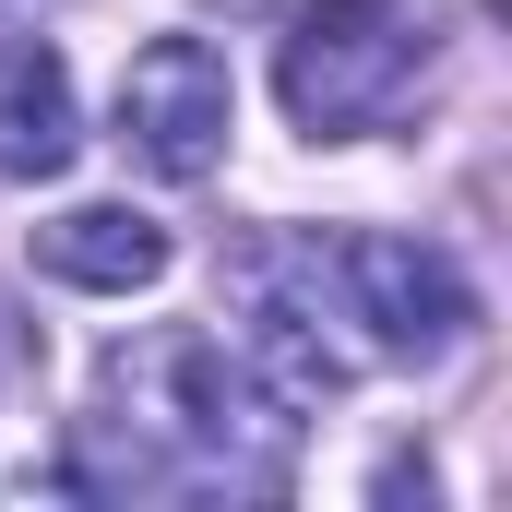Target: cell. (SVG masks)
Segmentation results:
<instances>
[{"label":"cell","mask_w":512,"mask_h":512,"mask_svg":"<svg viewBox=\"0 0 512 512\" xmlns=\"http://www.w3.org/2000/svg\"><path fill=\"white\" fill-rule=\"evenodd\" d=\"M120 393L131 417H155V429H179L215 477H251V489H274V417H262L251 370L215 346V334H167L155 358H120Z\"/></svg>","instance_id":"2"},{"label":"cell","mask_w":512,"mask_h":512,"mask_svg":"<svg viewBox=\"0 0 512 512\" xmlns=\"http://www.w3.org/2000/svg\"><path fill=\"white\" fill-rule=\"evenodd\" d=\"M36 262H48L60 286L131 298V286H155V274H167V227H155V215H131V203H72V215H48V227H36Z\"/></svg>","instance_id":"6"},{"label":"cell","mask_w":512,"mask_h":512,"mask_svg":"<svg viewBox=\"0 0 512 512\" xmlns=\"http://www.w3.org/2000/svg\"><path fill=\"white\" fill-rule=\"evenodd\" d=\"M227 131H239L227 48H203V36L131 48V72H120V143L155 167V179H203V167L227 155Z\"/></svg>","instance_id":"3"},{"label":"cell","mask_w":512,"mask_h":512,"mask_svg":"<svg viewBox=\"0 0 512 512\" xmlns=\"http://www.w3.org/2000/svg\"><path fill=\"white\" fill-rule=\"evenodd\" d=\"M72 143H84V108H72L60 48L0 36V179H60Z\"/></svg>","instance_id":"5"},{"label":"cell","mask_w":512,"mask_h":512,"mask_svg":"<svg viewBox=\"0 0 512 512\" xmlns=\"http://www.w3.org/2000/svg\"><path fill=\"white\" fill-rule=\"evenodd\" d=\"M346 298H358V322H370V346L393 358H441L465 322H477V298H465V274L441 251H417V239H346Z\"/></svg>","instance_id":"4"},{"label":"cell","mask_w":512,"mask_h":512,"mask_svg":"<svg viewBox=\"0 0 512 512\" xmlns=\"http://www.w3.org/2000/svg\"><path fill=\"white\" fill-rule=\"evenodd\" d=\"M417 60H429V36L405 24V0H310V12L286 24L274 96H286V120H298V131L346 143V131H370L393 96H405Z\"/></svg>","instance_id":"1"}]
</instances>
